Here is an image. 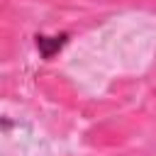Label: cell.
<instances>
[{
    "label": "cell",
    "mask_w": 156,
    "mask_h": 156,
    "mask_svg": "<svg viewBox=\"0 0 156 156\" xmlns=\"http://www.w3.org/2000/svg\"><path fill=\"white\" fill-rule=\"evenodd\" d=\"M63 44H66V34H61V37H37V46H39L44 58H51Z\"/></svg>",
    "instance_id": "obj_1"
}]
</instances>
